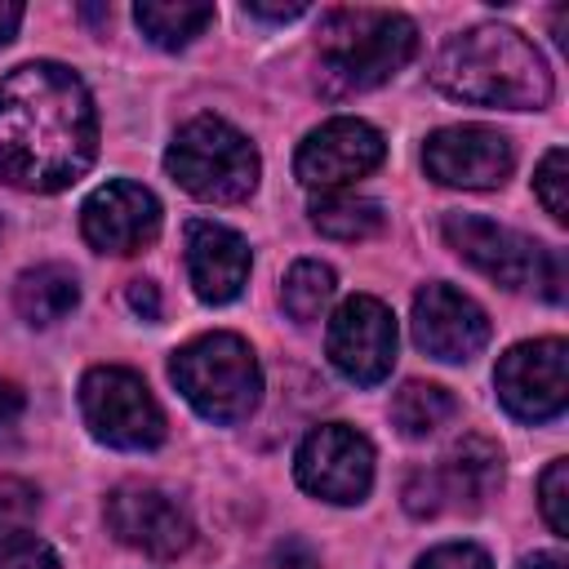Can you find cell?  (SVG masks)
Returning a JSON list of instances; mask_svg holds the SVG:
<instances>
[{
    "label": "cell",
    "instance_id": "obj_1",
    "mask_svg": "<svg viewBox=\"0 0 569 569\" xmlns=\"http://www.w3.org/2000/svg\"><path fill=\"white\" fill-rule=\"evenodd\" d=\"M98 156V111L62 62H22L0 80V182L62 191Z\"/></svg>",
    "mask_w": 569,
    "mask_h": 569
},
{
    "label": "cell",
    "instance_id": "obj_2",
    "mask_svg": "<svg viewBox=\"0 0 569 569\" xmlns=\"http://www.w3.org/2000/svg\"><path fill=\"white\" fill-rule=\"evenodd\" d=\"M431 80L449 98L476 107L538 111L551 102V71L542 53L516 27H498V22L449 36L431 62Z\"/></svg>",
    "mask_w": 569,
    "mask_h": 569
},
{
    "label": "cell",
    "instance_id": "obj_3",
    "mask_svg": "<svg viewBox=\"0 0 569 569\" xmlns=\"http://www.w3.org/2000/svg\"><path fill=\"white\" fill-rule=\"evenodd\" d=\"M418 49V27L391 9H329L320 22V89L365 93L391 80Z\"/></svg>",
    "mask_w": 569,
    "mask_h": 569
},
{
    "label": "cell",
    "instance_id": "obj_4",
    "mask_svg": "<svg viewBox=\"0 0 569 569\" xmlns=\"http://www.w3.org/2000/svg\"><path fill=\"white\" fill-rule=\"evenodd\" d=\"M173 387L209 422H240L258 409L262 369L240 333H200L169 360Z\"/></svg>",
    "mask_w": 569,
    "mask_h": 569
},
{
    "label": "cell",
    "instance_id": "obj_5",
    "mask_svg": "<svg viewBox=\"0 0 569 569\" xmlns=\"http://www.w3.org/2000/svg\"><path fill=\"white\" fill-rule=\"evenodd\" d=\"M164 169L173 173V182L182 191H191L196 200H209V204L244 200L262 173L253 142L218 116L187 120L164 151Z\"/></svg>",
    "mask_w": 569,
    "mask_h": 569
},
{
    "label": "cell",
    "instance_id": "obj_6",
    "mask_svg": "<svg viewBox=\"0 0 569 569\" xmlns=\"http://www.w3.org/2000/svg\"><path fill=\"white\" fill-rule=\"evenodd\" d=\"M445 240L462 262H471L502 289H538L547 302L565 298L560 253L511 227H498L480 213H445Z\"/></svg>",
    "mask_w": 569,
    "mask_h": 569
},
{
    "label": "cell",
    "instance_id": "obj_7",
    "mask_svg": "<svg viewBox=\"0 0 569 569\" xmlns=\"http://www.w3.org/2000/svg\"><path fill=\"white\" fill-rule=\"evenodd\" d=\"M80 413L93 440L111 449H156L164 440V413L147 382L120 365H93L80 378Z\"/></svg>",
    "mask_w": 569,
    "mask_h": 569
},
{
    "label": "cell",
    "instance_id": "obj_8",
    "mask_svg": "<svg viewBox=\"0 0 569 569\" xmlns=\"http://www.w3.org/2000/svg\"><path fill=\"white\" fill-rule=\"evenodd\" d=\"M502 485V453L485 436H462L436 467L413 471L405 485V507L413 516L476 511Z\"/></svg>",
    "mask_w": 569,
    "mask_h": 569
},
{
    "label": "cell",
    "instance_id": "obj_9",
    "mask_svg": "<svg viewBox=\"0 0 569 569\" xmlns=\"http://www.w3.org/2000/svg\"><path fill=\"white\" fill-rule=\"evenodd\" d=\"M498 400L520 422H547L569 405V342L565 338H533L516 342L493 373Z\"/></svg>",
    "mask_w": 569,
    "mask_h": 569
},
{
    "label": "cell",
    "instance_id": "obj_10",
    "mask_svg": "<svg viewBox=\"0 0 569 569\" xmlns=\"http://www.w3.org/2000/svg\"><path fill=\"white\" fill-rule=\"evenodd\" d=\"M293 476L307 493L325 502H360L373 485V445L356 427L325 422L298 445Z\"/></svg>",
    "mask_w": 569,
    "mask_h": 569
},
{
    "label": "cell",
    "instance_id": "obj_11",
    "mask_svg": "<svg viewBox=\"0 0 569 569\" xmlns=\"http://www.w3.org/2000/svg\"><path fill=\"white\" fill-rule=\"evenodd\" d=\"M382 133L356 116H333L311 129L293 156V173L311 191H342L382 164Z\"/></svg>",
    "mask_w": 569,
    "mask_h": 569
},
{
    "label": "cell",
    "instance_id": "obj_12",
    "mask_svg": "<svg viewBox=\"0 0 569 569\" xmlns=\"http://www.w3.org/2000/svg\"><path fill=\"white\" fill-rule=\"evenodd\" d=\"M329 365L356 387H373L391 373V365H396V316L387 311V302H378L369 293H356L333 311V320H329Z\"/></svg>",
    "mask_w": 569,
    "mask_h": 569
},
{
    "label": "cell",
    "instance_id": "obj_13",
    "mask_svg": "<svg viewBox=\"0 0 569 569\" xmlns=\"http://www.w3.org/2000/svg\"><path fill=\"white\" fill-rule=\"evenodd\" d=\"M102 511H107V529L124 547H133L142 556H156V560H169V556L187 551L191 538H196L191 516L182 511V502L169 498L156 485H138V480L133 485H116L107 493Z\"/></svg>",
    "mask_w": 569,
    "mask_h": 569
},
{
    "label": "cell",
    "instance_id": "obj_14",
    "mask_svg": "<svg viewBox=\"0 0 569 569\" xmlns=\"http://www.w3.org/2000/svg\"><path fill=\"white\" fill-rule=\"evenodd\" d=\"M422 164L445 187L489 191V187L507 182V173L516 164V151H511L507 133H498L489 124H449V129H436L427 138Z\"/></svg>",
    "mask_w": 569,
    "mask_h": 569
},
{
    "label": "cell",
    "instance_id": "obj_15",
    "mask_svg": "<svg viewBox=\"0 0 569 569\" xmlns=\"http://www.w3.org/2000/svg\"><path fill=\"white\" fill-rule=\"evenodd\" d=\"M413 342L445 365H462L489 342V316L476 298L445 280L422 284L413 298Z\"/></svg>",
    "mask_w": 569,
    "mask_h": 569
},
{
    "label": "cell",
    "instance_id": "obj_16",
    "mask_svg": "<svg viewBox=\"0 0 569 569\" xmlns=\"http://www.w3.org/2000/svg\"><path fill=\"white\" fill-rule=\"evenodd\" d=\"M80 231L98 253H142L160 236V200L138 182H107L80 204Z\"/></svg>",
    "mask_w": 569,
    "mask_h": 569
},
{
    "label": "cell",
    "instance_id": "obj_17",
    "mask_svg": "<svg viewBox=\"0 0 569 569\" xmlns=\"http://www.w3.org/2000/svg\"><path fill=\"white\" fill-rule=\"evenodd\" d=\"M187 276L196 298L204 302H231L240 298L244 280H249V244L240 231L209 222V218H191L187 222Z\"/></svg>",
    "mask_w": 569,
    "mask_h": 569
},
{
    "label": "cell",
    "instance_id": "obj_18",
    "mask_svg": "<svg viewBox=\"0 0 569 569\" xmlns=\"http://www.w3.org/2000/svg\"><path fill=\"white\" fill-rule=\"evenodd\" d=\"M80 302V284L71 276V267H58V262H40V267H27L13 284V307L27 325L44 329V325H58L62 316H71Z\"/></svg>",
    "mask_w": 569,
    "mask_h": 569
},
{
    "label": "cell",
    "instance_id": "obj_19",
    "mask_svg": "<svg viewBox=\"0 0 569 569\" xmlns=\"http://www.w3.org/2000/svg\"><path fill=\"white\" fill-rule=\"evenodd\" d=\"M133 22H138V31L151 44L182 49V44H191L213 22V4H196V0H142V4H133Z\"/></svg>",
    "mask_w": 569,
    "mask_h": 569
},
{
    "label": "cell",
    "instance_id": "obj_20",
    "mask_svg": "<svg viewBox=\"0 0 569 569\" xmlns=\"http://www.w3.org/2000/svg\"><path fill=\"white\" fill-rule=\"evenodd\" d=\"M311 227L329 240H369L378 227H382V209L365 196H351V191H325L316 204H311Z\"/></svg>",
    "mask_w": 569,
    "mask_h": 569
},
{
    "label": "cell",
    "instance_id": "obj_21",
    "mask_svg": "<svg viewBox=\"0 0 569 569\" xmlns=\"http://www.w3.org/2000/svg\"><path fill=\"white\" fill-rule=\"evenodd\" d=\"M453 413H458V405H453V396H449L440 382L413 378V382H405V387L391 396V422H396L405 436H413V440L440 431Z\"/></svg>",
    "mask_w": 569,
    "mask_h": 569
},
{
    "label": "cell",
    "instance_id": "obj_22",
    "mask_svg": "<svg viewBox=\"0 0 569 569\" xmlns=\"http://www.w3.org/2000/svg\"><path fill=\"white\" fill-rule=\"evenodd\" d=\"M333 289H338L333 267H325V262H316V258H302V262L289 267L284 289H280V302H284V311H289L298 325H311V320L325 316Z\"/></svg>",
    "mask_w": 569,
    "mask_h": 569
},
{
    "label": "cell",
    "instance_id": "obj_23",
    "mask_svg": "<svg viewBox=\"0 0 569 569\" xmlns=\"http://www.w3.org/2000/svg\"><path fill=\"white\" fill-rule=\"evenodd\" d=\"M533 191L556 222H569V156H565V147H551L542 156V164L533 173Z\"/></svg>",
    "mask_w": 569,
    "mask_h": 569
},
{
    "label": "cell",
    "instance_id": "obj_24",
    "mask_svg": "<svg viewBox=\"0 0 569 569\" xmlns=\"http://www.w3.org/2000/svg\"><path fill=\"white\" fill-rule=\"evenodd\" d=\"M538 507L556 538H569V462L556 458L538 480Z\"/></svg>",
    "mask_w": 569,
    "mask_h": 569
},
{
    "label": "cell",
    "instance_id": "obj_25",
    "mask_svg": "<svg viewBox=\"0 0 569 569\" xmlns=\"http://www.w3.org/2000/svg\"><path fill=\"white\" fill-rule=\"evenodd\" d=\"M0 569H62L53 547L36 533H0Z\"/></svg>",
    "mask_w": 569,
    "mask_h": 569
},
{
    "label": "cell",
    "instance_id": "obj_26",
    "mask_svg": "<svg viewBox=\"0 0 569 569\" xmlns=\"http://www.w3.org/2000/svg\"><path fill=\"white\" fill-rule=\"evenodd\" d=\"M418 569H493V565L476 542H445V547H431L418 560Z\"/></svg>",
    "mask_w": 569,
    "mask_h": 569
},
{
    "label": "cell",
    "instance_id": "obj_27",
    "mask_svg": "<svg viewBox=\"0 0 569 569\" xmlns=\"http://www.w3.org/2000/svg\"><path fill=\"white\" fill-rule=\"evenodd\" d=\"M40 507L36 485L18 480V476H0V525H18Z\"/></svg>",
    "mask_w": 569,
    "mask_h": 569
},
{
    "label": "cell",
    "instance_id": "obj_28",
    "mask_svg": "<svg viewBox=\"0 0 569 569\" xmlns=\"http://www.w3.org/2000/svg\"><path fill=\"white\" fill-rule=\"evenodd\" d=\"M267 569H320V556H316L302 538H284V542L271 551Z\"/></svg>",
    "mask_w": 569,
    "mask_h": 569
},
{
    "label": "cell",
    "instance_id": "obj_29",
    "mask_svg": "<svg viewBox=\"0 0 569 569\" xmlns=\"http://www.w3.org/2000/svg\"><path fill=\"white\" fill-rule=\"evenodd\" d=\"M129 307L142 316V320H160V293L151 280H133L129 284Z\"/></svg>",
    "mask_w": 569,
    "mask_h": 569
},
{
    "label": "cell",
    "instance_id": "obj_30",
    "mask_svg": "<svg viewBox=\"0 0 569 569\" xmlns=\"http://www.w3.org/2000/svg\"><path fill=\"white\" fill-rule=\"evenodd\" d=\"M244 13H253V18H271V22H289V18H302L307 4H302V0H293V4H258V0H249Z\"/></svg>",
    "mask_w": 569,
    "mask_h": 569
},
{
    "label": "cell",
    "instance_id": "obj_31",
    "mask_svg": "<svg viewBox=\"0 0 569 569\" xmlns=\"http://www.w3.org/2000/svg\"><path fill=\"white\" fill-rule=\"evenodd\" d=\"M18 22H22V4H13V0H0V44H9V40H13Z\"/></svg>",
    "mask_w": 569,
    "mask_h": 569
},
{
    "label": "cell",
    "instance_id": "obj_32",
    "mask_svg": "<svg viewBox=\"0 0 569 569\" xmlns=\"http://www.w3.org/2000/svg\"><path fill=\"white\" fill-rule=\"evenodd\" d=\"M520 569H565V556L560 551H533L520 560Z\"/></svg>",
    "mask_w": 569,
    "mask_h": 569
}]
</instances>
